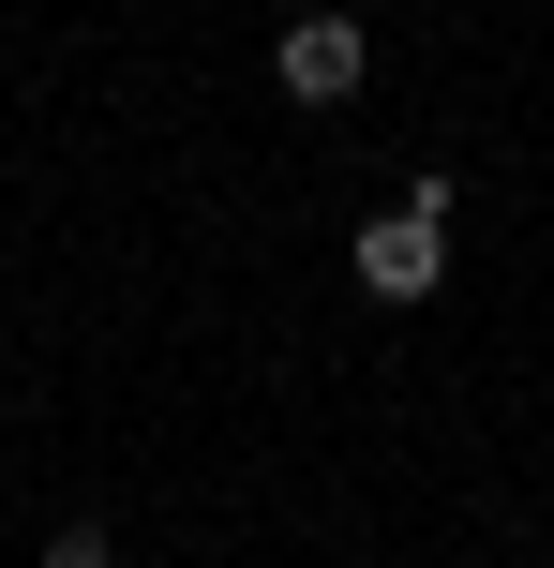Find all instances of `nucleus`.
I'll use <instances>...</instances> for the list:
<instances>
[{
    "mask_svg": "<svg viewBox=\"0 0 554 568\" xmlns=\"http://www.w3.org/2000/svg\"><path fill=\"white\" fill-rule=\"evenodd\" d=\"M450 180H420L405 210H375V225H360V300H435L450 284Z\"/></svg>",
    "mask_w": 554,
    "mask_h": 568,
    "instance_id": "nucleus-1",
    "label": "nucleus"
},
{
    "mask_svg": "<svg viewBox=\"0 0 554 568\" xmlns=\"http://www.w3.org/2000/svg\"><path fill=\"white\" fill-rule=\"evenodd\" d=\"M270 90H285V105H345V90H360V16H285Z\"/></svg>",
    "mask_w": 554,
    "mask_h": 568,
    "instance_id": "nucleus-2",
    "label": "nucleus"
},
{
    "mask_svg": "<svg viewBox=\"0 0 554 568\" xmlns=\"http://www.w3.org/2000/svg\"><path fill=\"white\" fill-rule=\"evenodd\" d=\"M46 568H120V539H105V524H60V539H46Z\"/></svg>",
    "mask_w": 554,
    "mask_h": 568,
    "instance_id": "nucleus-3",
    "label": "nucleus"
}]
</instances>
